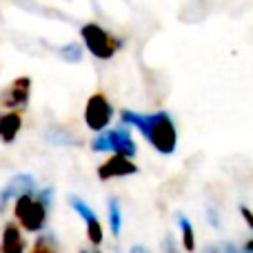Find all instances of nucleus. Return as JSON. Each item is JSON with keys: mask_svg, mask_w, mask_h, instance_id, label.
I'll return each mask as SVG.
<instances>
[{"mask_svg": "<svg viewBox=\"0 0 253 253\" xmlns=\"http://www.w3.org/2000/svg\"><path fill=\"white\" fill-rule=\"evenodd\" d=\"M123 125L135 126L140 133L147 138V142L162 156H171L178 147V131L167 111H156V114H138V111L123 109L120 111Z\"/></svg>", "mask_w": 253, "mask_h": 253, "instance_id": "f257e3e1", "label": "nucleus"}, {"mask_svg": "<svg viewBox=\"0 0 253 253\" xmlns=\"http://www.w3.org/2000/svg\"><path fill=\"white\" fill-rule=\"evenodd\" d=\"M53 205V189H38L36 193L22 196L13 202V215L16 222L20 224L25 231L29 233H40L47 227L49 220V209Z\"/></svg>", "mask_w": 253, "mask_h": 253, "instance_id": "f03ea898", "label": "nucleus"}, {"mask_svg": "<svg viewBox=\"0 0 253 253\" xmlns=\"http://www.w3.org/2000/svg\"><path fill=\"white\" fill-rule=\"evenodd\" d=\"M80 36L84 40V47L89 49L91 56H96L98 60H109L123 49V40L111 36L107 29H102L98 22H87L80 27Z\"/></svg>", "mask_w": 253, "mask_h": 253, "instance_id": "7ed1b4c3", "label": "nucleus"}, {"mask_svg": "<svg viewBox=\"0 0 253 253\" xmlns=\"http://www.w3.org/2000/svg\"><path fill=\"white\" fill-rule=\"evenodd\" d=\"M91 149L96 153H118V156H126V158H133L135 151H138L126 125H120L116 129H107L102 133H98L91 140Z\"/></svg>", "mask_w": 253, "mask_h": 253, "instance_id": "20e7f679", "label": "nucleus"}, {"mask_svg": "<svg viewBox=\"0 0 253 253\" xmlns=\"http://www.w3.org/2000/svg\"><path fill=\"white\" fill-rule=\"evenodd\" d=\"M111 118H114V107H111L109 98L105 93H93L84 107V125L91 131L102 133L109 126Z\"/></svg>", "mask_w": 253, "mask_h": 253, "instance_id": "39448f33", "label": "nucleus"}, {"mask_svg": "<svg viewBox=\"0 0 253 253\" xmlns=\"http://www.w3.org/2000/svg\"><path fill=\"white\" fill-rule=\"evenodd\" d=\"M69 205H71V209H74L76 213L83 218L84 227H87L89 245H91L93 249H98V247L102 245V240H105V229H102V224H100V220H98L96 211H93L80 196H69Z\"/></svg>", "mask_w": 253, "mask_h": 253, "instance_id": "423d86ee", "label": "nucleus"}, {"mask_svg": "<svg viewBox=\"0 0 253 253\" xmlns=\"http://www.w3.org/2000/svg\"><path fill=\"white\" fill-rule=\"evenodd\" d=\"M29 93H31V78L20 76V78L11 80V83L7 84V89H4L2 96H0V100H2L0 105L9 111H18V109H22V107H27Z\"/></svg>", "mask_w": 253, "mask_h": 253, "instance_id": "0eeeda50", "label": "nucleus"}, {"mask_svg": "<svg viewBox=\"0 0 253 253\" xmlns=\"http://www.w3.org/2000/svg\"><path fill=\"white\" fill-rule=\"evenodd\" d=\"M38 191V182H36L34 175L29 173H18L13 175L11 180L7 182V187L2 189V198H0V205H2V209L9 205V200L16 202L18 198L22 196H29V193H36Z\"/></svg>", "mask_w": 253, "mask_h": 253, "instance_id": "6e6552de", "label": "nucleus"}, {"mask_svg": "<svg viewBox=\"0 0 253 253\" xmlns=\"http://www.w3.org/2000/svg\"><path fill=\"white\" fill-rule=\"evenodd\" d=\"M138 173V165H135L131 158L126 156H111L109 160H105L98 167V178L105 182V180H114V178H125V175H133Z\"/></svg>", "mask_w": 253, "mask_h": 253, "instance_id": "1a4fd4ad", "label": "nucleus"}, {"mask_svg": "<svg viewBox=\"0 0 253 253\" xmlns=\"http://www.w3.org/2000/svg\"><path fill=\"white\" fill-rule=\"evenodd\" d=\"M0 253H27V240L22 236V227L18 222H7L2 227Z\"/></svg>", "mask_w": 253, "mask_h": 253, "instance_id": "9d476101", "label": "nucleus"}, {"mask_svg": "<svg viewBox=\"0 0 253 253\" xmlns=\"http://www.w3.org/2000/svg\"><path fill=\"white\" fill-rule=\"evenodd\" d=\"M20 129H22V116L18 111H9V114H4L0 118V135H2L4 144L13 142Z\"/></svg>", "mask_w": 253, "mask_h": 253, "instance_id": "9b49d317", "label": "nucleus"}, {"mask_svg": "<svg viewBox=\"0 0 253 253\" xmlns=\"http://www.w3.org/2000/svg\"><path fill=\"white\" fill-rule=\"evenodd\" d=\"M178 224H180V231H182V249L187 253H193L196 251V231H193V224L182 213L178 215Z\"/></svg>", "mask_w": 253, "mask_h": 253, "instance_id": "f8f14e48", "label": "nucleus"}, {"mask_svg": "<svg viewBox=\"0 0 253 253\" xmlns=\"http://www.w3.org/2000/svg\"><path fill=\"white\" fill-rule=\"evenodd\" d=\"M107 209H109V229H111V233L118 238L120 229H123V211H120L118 198H109V200H107Z\"/></svg>", "mask_w": 253, "mask_h": 253, "instance_id": "ddd939ff", "label": "nucleus"}, {"mask_svg": "<svg viewBox=\"0 0 253 253\" xmlns=\"http://www.w3.org/2000/svg\"><path fill=\"white\" fill-rule=\"evenodd\" d=\"M29 253H58V249H56V238H53L51 233H44V236H40L38 240H36V245L31 247Z\"/></svg>", "mask_w": 253, "mask_h": 253, "instance_id": "4468645a", "label": "nucleus"}, {"mask_svg": "<svg viewBox=\"0 0 253 253\" xmlns=\"http://www.w3.org/2000/svg\"><path fill=\"white\" fill-rule=\"evenodd\" d=\"M58 51H60L62 60H67V62H80L83 60V49H80L78 42H69V44H65V47H60Z\"/></svg>", "mask_w": 253, "mask_h": 253, "instance_id": "2eb2a0df", "label": "nucleus"}, {"mask_svg": "<svg viewBox=\"0 0 253 253\" xmlns=\"http://www.w3.org/2000/svg\"><path fill=\"white\" fill-rule=\"evenodd\" d=\"M202 253H242V249H238L231 242H215V245H207Z\"/></svg>", "mask_w": 253, "mask_h": 253, "instance_id": "dca6fc26", "label": "nucleus"}, {"mask_svg": "<svg viewBox=\"0 0 253 253\" xmlns=\"http://www.w3.org/2000/svg\"><path fill=\"white\" fill-rule=\"evenodd\" d=\"M240 215H242V220H245V224L253 231V211L249 209L247 205H240Z\"/></svg>", "mask_w": 253, "mask_h": 253, "instance_id": "f3484780", "label": "nucleus"}, {"mask_svg": "<svg viewBox=\"0 0 253 253\" xmlns=\"http://www.w3.org/2000/svg\"><path fill=\"white\" fill-rule=\"evenodd\" d=\"M207 218H209V222L213 224L215 229L220 227V218H218V211H215V209H207Z\"/></svg>", "mask_w": 253, "mask_h": 253, "instance_id": "a211bd4d", "label": "nucleus"}, {"mask_svg": "<svg viewBox=\"0 0 253 253\" xmlns=\"http://www.w3.org/2000/svg\"><path fill=\"white\" fill-rule=\"evenodd\" d=\"M129 253H149V249H147V247H142V245H133L129 249Z\"/></svg>", "mask_w": 253, "mask_h": 253, "instance_id": "6ab92c4d", "label": "nucleus"}, {"mask_svg": "<svg viewBox=\"0 0 253 253\" xmlns=\"http://www.w3.org/2000/svg\"><path fill=\"white\" fill-rule=\"evenodd\" d=\"M242 253H253V238H251V240H247L245 245H242Z\"/></svg>", "mask_w": 253, "mask_h": 253, "instance_id": "aec40b11", "label": "nucleus"}, {"mask_svg": "<svg viewBox=\"0 0 253 253\" xmlns=\"http://www.w3.org/2000/svg\"><path fill=\"white\" fill-rule=\"evenodd\" d=\"M80 253H102V251H98V249H83Z\"/></svg>", "mask_w": 253, "mask_h": 253, "instance_id": "412c9836", "label": "nucleus"}]
</instances>
